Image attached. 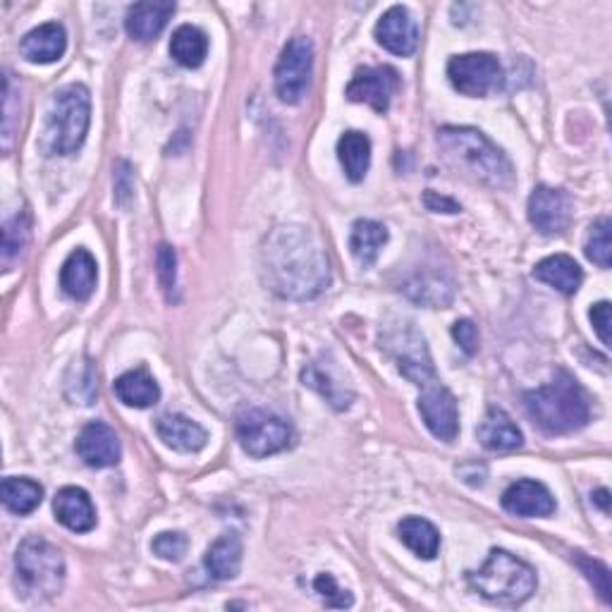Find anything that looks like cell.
I'll return each instance as SVG.
<instances>
[{
    "mask_svg": "<svg viewBox=\"0 0 612 612\" xmlns=\"http://www.w3.org/2000/svg\"><path fill=\"white\" fill-rule=\"evenodd\" d=\"M261 278L282 300H313L331 286L325 247L304 226H280L261 245Z\"/></svg>",
    "mask_w": 612,
    "mask_h": 612,
    "instance_id": "6da1fadb",
    "label": "cell"
},
{
    "mask_svg": "<svg viewBox=\"0 0 612 612\" xmlns=\"http://www.w3.org/2000/svg\"><path fill=\"white\" fill-rule=\"evenodd\" d=\"M438 146L445 160L469 180L492 189L512 187L515 170L510 158L481 129L443 127L438 129Z\"/></svg>",
    "mask_w": 612,
    "mask_h": 612,
    "instance_id": "7a4b0ae2",
    "label": "cell"
},
{
    "mask_svg": "<svg viewBox=\"0 0 612 612\" xmlns=\"http://www.w3.org/2000/svg\"><path fill=\"white\" fill-rule=\"evenodd\" d=\"M531 422L550 436H564L584 428L591 419V405L584 387L567 371H558L550 383L525 395Z\"/></svg>",
    "mask_w": 612,
    "mask_h": 612,
    "instance_id": "3957f363",
    "label": "cell"
},
{
    "mask_svg": "<svg viewBox=\"0 0 612 612\" xmlns=\"http://www.w3.org/2000/svg\"><path fill=\"white\" fill-rule=\"evenodd\" d=\"M89 123H92V96L82 84H68L55 92L49 111L46 125L39 137L43 156H68L84 144Z\"/></svg>",
    "mask_w": 612,
    "mask_h": 612,
    "instance_id": "277c9868",
    "label": "cell"
},
{
    "mask_svg": "<svg viewBox=\"0 0 612 612\" xmlns=\"http://www.w3.org/2000/svg\"><path fill=\"white\" fill-rule=\"evenodd\" d=\"M469 584L486 601L498 605H521L536 591L533 567L507 550H490L486 564L479 572L469 574Z\"/></svg>",
    "mask_w": 612,
    "mask_h": 612,
    "instance_id": "5b68a950",
    "label": "cell"
},
{
    "mask_svg": "<svg viewBox=\"0 0 612 612\" xmlns=\"http://www.w3.org/2000/svg\"><path fill=\"white\" fill-rule=\"evenodd\" d=\"M18 587L29 601H51L65 581L63 552L41 536H29L14 556Z\"/></svg>",
    "mask_w": 612,
    "mask_h": 612,
    "instance_id": "8992f818",
    "label": "cell"
},
{
    "mask_svg": "<svg viewBox=\"0 0 612 612\" xmlns=\"http://www.w3.org/2000/svg\"><path fill=\"white\" fill-rule=\"evenodd\" d=\"M235 433L242 450L253 459H263L288 450L294 440L292 426L282 416L266 409L242 412L237 416Z\"/></svg>",
    "mask_w": 612,
    "mask_h": 612,
    "instance_id": "52a82bcc",
    "label": "cell"
},
{
    "mask_svg": "<svg viewBox=\"0 0 612 612\" xmlns=\"http://www.w3.org/2000/svg\"><path fill=\"white\" fill-rule=\"evenodd\" d=\"M381 348L393 356L402 376L414 385L424 387L436 381V369H433L426 340L416 331L414 323L402 321L397 325L385 328V333L381 335Z\"/></svg>",
    "mask_w": 612,
    "mask_h": 612,
    "instance_id": "ba28073f",
    "label": "cell"
},
{
    "mask_svg": "<svg viewBox=\"0 0 612 612\" xmlns=\"http://www.w3.org/2000/svg\"><path fill=\"white\" fill-rule=\"evenodd\" d=\"M313 74V43L309 37H294L282 49L276 63V94L282 103H300L311 84Z\"/></svg>",
    "mask_w": 612,
    "mask_h": 612,
    "instance_id": "9c48e42d",
    "label": "cell"
},
{
    "mask_svg": "<svg viewBox=\"0 0 612 612\" xmlns=\"http://www.w3.org/2000/svg\"><path fill=\"white\" fill-rule=\"evenodd\" d=\"M447 80H450L459 94L484 98L490 92H498L505 74L498 58L492 53H465L450 58V63H447Z\"/></svg>",
    "mask_w": 612,
    "mask_h": 612,
    "instance_id": "30bf717a",
    "label": "cell"
},
{
    "mask_svg": "<svg viewBox=\"0 0 612 612\" xmlns=\"http://www.w3.org/2000/svg\"><path fill=\"white\" fill-rule=\"evenodd\" d=\"M400 84V72L391 65L360 68L352 74L345 96L352 103H366L373 111L385 113L391 108V101L397 94Z\"/></svg>",
    "mask_w": 612,
    "mask_h": 612,
    "instance_id": "8fae6325",
    "label": "cell"
},
{
    "mask_svg": "<svg viewBox=\"0 0 612 612\" xmlns=\"http://www.w3.org/2000/svg\"><path fill=\"white\" fill-rule=\"evenodd\" d=\"M529 222L546 237H556L562 235L567 228H570L572 220V199L570 194L539 185L529 197Z\"/></svg>",
    "mask_w": 612,
    "mask_h": 612,
    "instance_id": "7c38bea8",
    "label": "cell"
},
{
    "mask_svg": "<svg viewBox=\"0 0 612 612\" xmlns=\"http://www.w3.org/2000/svg\"><path fill=\"white\" fill-rule=\"evenodd\" d=\"M419 414H422L426 428L438 440L453 443L459 436L457 400L438 381L424 385V393L419 397Z\"/></svg>",
    "mask_w": 612,
    "mask_h": 612,
    "instance_id": "4fadbf2b",
    "label": "cell"
},
{
    "mask_svg": "<svg viewBox=\"0 0 612 612\" xmlns=\"http://www.w3.org/2000/svg\"><path fill=\"white\" fill-rule=\"evenodd\" d=\"M74 450H77L80 459L86 467L92 469H108L115 467L121 461V440H117V433L103 422H92L86 424L77 443H74Z\"/></svg>",
    "mask_w": 612,
    "mask_h": 612,
    "instance_id": "5bb4252c",
    "label": "cell"
},
{
    "mask_svg": "<svg viewBox=\"0 0 612 612\" xmlns=\"http://www.w3.org/2000/svg\"><path fill=\"white\" fill-rule=\"evenodd\" d=\"M376 41L387 53L407 58L419 46V24L405 6H393L376 24Z\"/></svg>",
    "mask_w": 612,
    "mask_h": 612,
    "instance_id": "9a60e30c",
    "label": "cell"
},
{
    "mask_svg": "<svg viewBox=\"0 0 612 612\" xmlns=\"http://www.w3.org/2000/svg\"><path fill=\"white\" fill-rule=\"evenodd\" d=\"M502 507L517 517H550L556 512V498L541 484L531 479H521L502 492Z\"/></svg>",
    "mask_w": 612,
    "mask_h": 612,
    "instance_id": "2e32d148",
    "label": "cell"
},
{
    "mask_svg": "<svg viewBox=\"0 0 612 612\" xmlns=\"http://www.w3.org/2000/svg\"><path fill=\"white\" fill-rule=\"evenodd\" d=\"M405 294L412 302L428 309H443L455 300V280L440 268H424L405 282Z\"/></svg>",
    "mask_w": 612,
    "mask_h": 612,
    "instance_id": "e0dca14e",
    "label": "cell"
},
{
    "mask_svg": "<svg viewBox=\"0 0 612 612\" xmlns=\"http://www.w3.org/2000/svg\"><path fill=\"white\" fill-rule=\"evenodd\" d=\"M53 512L61 525L74 533H86L96 527V510L89 492L77 486H65L55 492Z\"/></svg>",
    "mask_w": 612,
    "mask_h": 612,
    "instance_id": "ac0fdd59",
    "label": "cell"
},
{
    "mask_svg": "<svg viewBox=\"0 0 612 612\" xmlns=\"http://www.w3.org/2000/svg\"><path fill=\"white\" fill-rule=\"evenodd\" d=\"M68 49V34L61 22H46L37 29H32L20 41V53L24 61L37 65H49L61 61Z\"/></svg>",
    "mask_w": 612,
    "mask_h": 612,
    "instance_id": "d6986e66",
    "label": "cell"
},
{
    "mask_svg": "<svg viewBox=\"0 0 612 612\" xmlns=\"http://www.w3.org/2000/svg\"><path fill=\"white\" fill-rule=\"evenodd\" d=\"M98 266L86 249H74L61 268V290L74 302H86L96 290Z\"/></svg>",
    "mask_w": 612,
    "mask_h": 612,
    "instance_id": "ffe728a7",
    "label": "cell"
},
{
    "mask_svg": "<svg viewBox=\"0 0 612 612\" xmlns=\"http://www.w3.org/2000/svg\"><path fill=\"white\" fill-rule=\"evenodd\" d=\"M481 445L490 453H512L525 445V436H521L519 426L510 414L500 407H490L484 416V422L476 428Z\"/></svg>",
    "mask_w": 612,
    "mask_h": 612,
    "instance_id": "44dd1931",
    "label": "cell"
},
{
    "mask_svg": "<svg viewBox=\"0 0 612 612\" xmlns=\"http://www.w3.org/2000/svg\"><path fill=\"white\" fill-rule=\"evenodd\" d=\"M156 433L170 450L177 453H199L208 443L206 428L185 414H163L156 422Z\"/></svg>",
    "mask_w": 612,
    "mask_h": 612,
    "instance_id": "7402d4cb",
    "label": "cell"
},
{
    "mask_svg": "<svg viewBox=\"0 0 612 612\" xmlns=\"http://www.w3.org/2000/svg\"><path fill=\"white\" fill-rule=\"evenodd\" d=\"M173 14H175V3H134L127 10L125 29L127 34L139 43L156 41L163 29L168 27Z\"/></svg>",
    "mask_w": 612,
    "mask_h": 612,
    "instance_id": "603a6c76",
    "label": "cell"
},
{
    "mask_svg": "<svg viewBox=\"0 0 612 612\" xmlns=\"http://www.w3.org/2000/svg\"><path fill=\"white\" fill-rule=\"evenodd\" d=\"M302 381L304 385L313 387V391H317L333 409H348L352 405L354 393L350 391V385L338 376L333 364L311 362L302 371Z\"/></svg>",
    "mask_w": 612,
    "mask_h": 612,
    "instance_id": "cb8c5ba5",
    "label": "cell"
},
{
    "mask_svg": "<svg viewBox=\"0 0 612 612\" xmlns=\"http://www.w3.org/2000/svg\"><path fill=\"white\" fill-rule=\"evenodd\" d=\"M113 391L123 405L134 409H148L160 400V387L144 366L123 373V376L113 383Z\"/></svg>",
    "mask_w": 612,
    "mask_h": 612,
    "instance_id": "d4e9b609",
    "label": "cell"
},
{
    "mask_svg": "<svg viewBox=\"0 0 612 612\" xmlns=\"http://www.w3.org/2000/svg\"><path fill=\"white\" fill-rule=\"evenodd\" d=\"M242 539L240 533H222L206 552V570L216 581H230L240 574Z\"/></svg>",
    "mask_w": 612,
    "mask_h": 612,
    "instance_id": "484cf974",
    "label": "cell"
},
{
    "mask_svg": "<svg viewBox=\"0 0 612 612\" xmlns=\"http://www.w3.org/2000/svg\"><path fill=\"white\" fill-rule=\"evenodd\" d=\"M533 278L539 282H546L548 288L558 290L562 294H574L581 286V280H584V273H581L579 263L572 257H567V253H556V257H548L536 263Z\"/></svg>",
    "mask_w": 612,
    "mask_h": 612,
    "instance_id": "4316f807",
    "label": "cell"
},
{
    "mask_svg": "<svg viewBox=\"0 0 612 612\" xmlns=\"http://www.w3.org/2000/svg\"><path fill=\"white\" fill-rule=\"evenodd\" d=\"M338 158L350 183H362L371 166V139L364 132L350 129L338 142Z\"/></svg>",
    "mask_w": 612,
    "mask_h": 612,
    "instance_id": "83f0119b",
    "label": "cell"
},
{
    "mask_svg": "<svg viewBox=\"0 0 612 612\" xmlns=\"http://www.w3.org/2000/svg\"><path fill=\"white\" fill-rule=\"evenodd\" d=\"M400 541L405 543L416 558L433 560L440 550V533L424 517H405L400 521Z\"/></svg>",
    "mask_w": 612,
    "mask_h": 612,
    "instance_id": "f1b7e54d",
    "label": "cell"
},
{
    "mask_svg": "<svg viewBox=\"0 0 612 612\" xmlns=\"http://www.w3.org/2000/svg\"><path fill=\"white\" fill-rule=\"evenodd\" d=\"M385 242H387V230H385L383 222L362 218L352 226V235H350L352 257L360 261L364 268L376 263L378 253L385 247Z\"/></svg>",
    "mask_w": 612,
    "mask_h": 612,
    "instance_id": "f546056e",
    "label": "cell"
},
{
    "mask_svg": "<svg viewBox=\"0 0 612 612\" xmlns=\"http://www.w3.org/2000/svg\"><path fill=\"white\" fill-rule=\"evenodd\" d=\"M170 55L175 58V63L183 68H189V70L201 68L208 55V37L199 27H191V24L177 27L170 39Z\"/></svg>",
    "mask_w": 612,
    "mask_h": 612,
    "instance_id": "4dcf8cb0",
    "label": "cell"
},
{
    "mask_svg": "<svg viewBox=\"0 0 612 612\" xmlns=\"http://www.w3.org/2000/svg\"><path fill=\"white\" fill-rule=\"evenodd\" d=\"M0 492H3V505L8 510L20 517L32 515L43 500L41 484L24 479V476H8V479H3V486H0Z\"/></svg>",
    "mask_w": 612,
    "mask_h": 612,
    "instance_id": "1f68e13d",
    "label": "cell"
},
{
    "mask_svg": "<svg viewBox=\"0 0 612 612\" xmlns=\"http://www.w3.org/2000/svg\"><path fill=\"white\" fill-rule=\"evenodd\" d=\"M610 232H612V222L608 216L599 218L591 226L589 230V237H587V257L589 261H593L599 268H603V271H608L610 263H612V240H610Z\"/></svg>",
    "mask_w": 612,
    "mask_h": 612,
    "instance_id": "d6a6232c",
    "label": "cell"
},
{
    "mask_svg": "<svg viewBox=\"0 0 612 612\" xmlns=\"http://www.w3.org/2000/svg\"><path fill=\"white\" fill-rule=\"evenodd\" d=\"M29 235H32V220L27 211L14 214L3 228V259L10 261L20 257L24 247L29 245Z\"/></svg>",
    "mask_w": 612,
    "mask_h": 612,
    "instance_id": "836d02e7",
    "label": "cell"
},
{
    "mask_svg": "<svg viewBox=\"0 0 612 612\" xmlns=\"http://www.w3.org/2000/svg\"><path fill=\"white\" fill-rule=\"evenodd\" d=\"M72 371L77 373V381L68 378V393L72 387H77V393L72 395L74 402H80V405H92L94 395H96V371L92 366V362H74Z\"/></svg>",
    "mask_w": 612,
    "mask_h": 612,
    "instance_id": "e575fe53",
    "label": "cell"
},
{
    "mask_svg": "<svg viewBox=\"0 0 612 612\" xmlns=\"http://www.w3.org/2000/svg\"><path fill=\"white\" fill-rule=\"evenodd\" d=\"M187 548H189V541L180 531H163L152 543L154 556H158L166 562H180L187 556Z\"/></svg>",
    "mask_w": 612,
    "mask_h": 612,
    "instance_id": "d590c367",
    "label": "cell"
},
{
    "mask_svg": "<svg viewBox=\"0 0 612 612\" xmlns=\"http://www.w3.org/2000/svg\"><path fill=\"white\" fill-rule=\"evenodd\" d=\"M577 564L579 570L587 574V579L593 584V589L599 591V595L603 599V603H612V587H610V570L599 562V560H591V558H584L581 552H577Z\"/></svg>",
    "mask_w": 612,
    "mask_h": 612,
    "instance_id": "8d00e7d4",
    "label": "cell"
},
{
    "mask_svg": "<svg viewBox=\"0 0 612 612\" xmlns=\"http://www.w3.org/2000/svg\"><path fill=\"white\" fill-rule=\"evenodd\" d=\"M156 273H158V280H160V288L163 292H166L168 302H173V292H175V286H177V257H175V249L168 247V245H160L158 247V253H156Z\"/></svg>",
    "mask_w": 612,
    "mask_h": 612,
    "instance_id": "74e56055",
    "label": "cell"
},
{
    "mask_svg": "<svg viewBox=\"0 0 612 612\" xmlns=\"http://www.w3.org/2000/svg\"><path fill=\"white\" fill-rule=\"evenodd\" d=\"M313 589H317V593L325 601V605H331V608H350L354 603L352 593L342 591L331 574H319L317 579H313Z\"/></svg>",
    "mask_w": 612,
    "mask_h": 612,
    "instance_id": "f35d334b",
    "label": "cell"
},
{
    "mask_svg": "<svg viewBox=\"0 0 612 612\" xmlns=\"http://www.w3.org/2000/svg\"><path fill=\"white\" fill-rule=\"evenodd\" d=\"M453 338L465 354L474 356L479 352V328H476L469 319H461L453 325Z\"/></svg>",
    "mask_w": 612,
    "mask_h": 612,
    "instance_id": "ab89813d",
    "label": "cell"
},
{
    "mask_svg": "<svg viewBox=\"0 0 612 612\" xmlns=\"http://www.w3.org/2000/svg\"><path fill=\"white\" fill-rule=\"evenodd\" d=\"M591 323H593V331L599 333L601 342L605 348H612V335H610V328H612V317H610V302H599L593 309H591Z\"/></svg>",
    "mask_w": 612,
    "mask_h": 612,
    "instance_id": "60d3db41",
    "label": "cell"
},
{
    "mask_svg": "<svg viewBox=\"0 0 612 612\" xmlns=\"http://www.w3.org/2000/svg\"><path fill=\"white\" fill-rule=\"evenodd\" d=\"M424 204H426L428 211H433V214H459L461 211L459 201L445 197V194L433 191V189H428L424 194Z\"/></svg>",
    "mask_w": 612,
    "mask_h": 612,
    "instance_id": "b9f144b4",
    "label": "cell"
},
{
    "mask_svg": "<svg viewBox=\"0 0 612 612\" xmlns=\"http://www.w3.org/2000/svg\"><path fill=\"white\" fill-rule=\"evenodd\" d=\"M3 94H6V117H3V148H6V154L10 152V142H12V92H10V77H6V89H3Z\"/></svg>",
    "mask_w": 612,
    "mask_h": 612,
    "instance_id": "7bdbcfd3",
    "label": "cell"
},
{
    "mask_svg": "<svg viewBox=\"0 0 612 612\" xmlns=\"http://www.w3.org/2000/svg\"><path fill=\"white\" fill-rule=\"evenodd\" d=\"M125 177H129V173H121V168H117L115 173V191H117V199L123 197V194H129L132 191V185L129 180H125ZM123 201V199H121Z\"/></svg>",
    "mask_w": 612,
    "mask_h": 612,
    "instance_id": "ee69618b",
    "label": "cell"
},
{
    "mask_svg": "<svg viewBox=\"0 0 612 612\" xmlns=\"http://www.w3.org/2000/svg\"><path fill=\"white\" fill-rule=\"evenodd\" d=\"M593 502L599 505L603 512H608V510H610V492H608L605 488H599V490L593 492Z\"/></svg>",
    "mask_w": 612,
    "mask_h": 612,
    "instance_id": "f6af8a7d",
    "label": "cell"
}]
</instances>
